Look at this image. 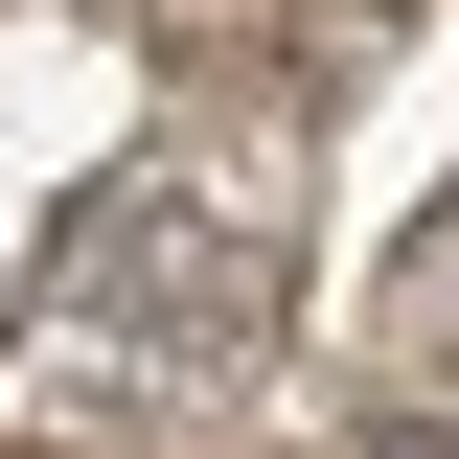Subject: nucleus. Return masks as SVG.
<instances>
[{"mask_svg": "<svg viewBox=\"0 0 459 459\" xmlns=\"http://www.w3.org/2000/svg\"><path fill=\"white\" fill-rule=\"evenodd\" d=\"M0 459H23V437H0Z\"/></svg>", "mask_w": 459, "mask_h": 459, "instance_id": "nucleus-1", "label": "nucleus"}]
</instances>
